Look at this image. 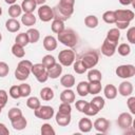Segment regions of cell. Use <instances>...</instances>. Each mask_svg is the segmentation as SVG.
Listing matches in <instances>:
<instances>
[{
  "label": "cell",
  "instance_id": "6da1fadb",
  "mask_svg": "<svg viewBox=\"0 0 135 135\" xmlns=\"http://www.w3.org/2000/svg\"><path fill=\"white\" fill-rule=\"evenodd\" d=\"M58 35V40L68 47H74L78 43V36L72 28H64Z\"/></svg>",
  "mask_w": 135,
  "mask_h": 135
},
{
  "label": "cell",
  "instance_id": "7a4b0ae2",
  "mask_svg": "<svg viewBox=\"0 0 135 135\" xmlns=\"http://www.w3.org/2000/svg\"><path fill=\"white\" fill-rule=\"evenodd\" d=\"M32 65L33 63L30 61V60H21L18 65H17V69L15 70V77L16 79L20 80V81H23V80H26L31 74V69H32Z\"/></svg>",
  "mask_w": 135,
  "mask_h": 135
},
{
  "label": "cell",
  "instance_id": "3957f363",
  "mask_svg": "<svg viewBox=\"0 0 135 135\" xmlns=\"http://www.w3.org/2000/svg\"><path fill=\"white\" fill-rule=\"evenodd\" d=\"M83 65L86 68V69H93L97 63H98V54L94 51H90V52H86L82 55V57L80 58Z\"/></svg>",
  "mask_w": 135,
  "mask_h": 135
},
{
  "label": "cell",
  "instance_id": "277c9868",
  "mask_svg": "<svg viewBox=\"0 0 135 135\" xmlns=\"http://www.w3.org/2000/svg\"><path fill=\"white\" fill-rule=\"evenodd\" d=\"M58 59L61 65L63 66H70L74 63L75 60V53L72 50H62L58 54Z\"/></svg>",
  "mask_w": 135,
  "mask_h": 135
},
{
  "label": "cell",
  "instance_id": "5b68a950",
  "mask_svg": "<svg viewBox=\"0 0 135 135\" xmlns=\"http://www.w3.org/2000/svg\"><path fill=\"white\" fill-rule=\"evenodd\" d=\"M54 109L50 105H40L37 110H34V114L37 118H40V119H44V120H47V119H51L53 116H54Z\"/></svg>",
  "mask_w": 135,
  "mask_h": 135
},
{
  "label": "cell",
  "instance_id": "8992f818",
  "mask_svg": "<svg viewBox=\"0 0 135 135\" xmlns=\"http://www.w3.org/2000/svg\"><path fill=\"white\" fill-rule=\"evenodd\" d=\"M115 72L120 78H131L135 75V66L133 64H122L119 65Z\"/></svg>",
  "mask_w": 135,
  "mask_h": 135
},
{
  "label": "cell",
  "instance_id": "52a82bcc",
  "mask_svg": "<svg viewBox=\"0 0 135 135\" xmlns=\"http://www.w3.org/2000/svg\"><path fill=\"white\" fill-rule=\"evenodd\" d=\"M38 17L40 18L41 21L43 22H49L52 19H54V14H53V8L49 5H40L38 8Z\"/></svg>",
  "mask_w": 135,
  "mask_h": 135
},
{
  "label": "cell",
  "instance_id": "ba28073f",
  "mask_svg": "<svg viewBox=\"0 0 135 135\" xmlns=\"http://www.w3.org/2000/svg\"><path fill=\"white\" fill-rule=\"evenodd\" d=\"M116 15V21H126L131 22L134 19V13L131 9H117L114 11Z\"/></svg>",
  "mask_w": 135,
  "mask_h": 135
},
{
  "label": "cell",
  "instance_id": "9c48e42d",
  "mask_svg": "<svg viewBox=\"0 0 135 135\" xmlns=\"http://www.w3.org/2000/svg\"><path fill=\"white\" fill-rule=\"evenodd\" d=\"M93 127L94 129L97 131V132H100V133H107L108 130L110 129V121L104 118V117H100V118H97L94 123H93Z\"/></svg>",
  "mask_w": 135,
  "mask_h": 135
},
{
  "label": "cell",
  "instance_id": "30bf717a",
  "mask_svg": "<svg viewBox=\"0 0 135 135\" xmlns=\"http://www.w3.org/2000/svg\"><path fill=\"white\" fill-rule=\"evenodd\" d=\"M132 122H133V117L130 113H121L118 116L117 124L121 129H129L132 126Z\"/></svg>",
  "mask_w": 135,
  "mask_h": 135
},
{
  "label": "cell",
  "instance_id": "8fae6325",
  "mask_svg": "<svg viewBox=\"0 0 135 135\" xmlns=\"http://www.w3.org/2000/svg\"><path fill=\"white\" fill-rule=\"evenodd\" d=\"M119 38H120V31H119L117 27H115V28H111V30L108 32L105 39H107L111 44H113L114 46L117 47Z\"/></svg>",
  "mask_w": 135,
  "mask_h": 135
},
{
  "label": "cell",
  "instance_id": "7c38bea8",
  "mask_svg": "<svg viewBox=\"0 0 135 135\" xmlns=\"http://www.w3.org/2000/svg\"><path fill=\"white\" fill-rule=\"evenodd\" d=\"M117 92H119L121 96H124V97L130 96L133 93V84L130 81H122L119 84Z\"/></svg>",
  "mask_w": 135,
  "mask_h": 135
},
{
  "label": "cell",
  "instance_id": "4fadbf2b",
  "mask_svg": "<svg viewBox=\"0 0 135 135\" xmlns=\"http://www.w3.org/2000/svg\"><path fill=\"white\" fill-rule=\"evenodd\" d=\"M56 122L58 126L60 127H66L71 123V114H65V113H61L58 112L56 114Z\"/></svg>",
  "mask_w": 135,
  "mask_h": 135
},
{
  "label": "cell",
  "instance_id": "5bb4252c",
  "mask_svg": "<svg viewBox=\"0 0 135 135\" xmlns=\"http://www.w3.org/2000/svg\"><path fill=\"white\" fill-rule=\"evenodd\" d=\"M47 75H49V78H52V79H56L58 78L61 73H62V65L60 63H55L54 65H52L51 68H49L47 70Z\"/></svg>",
  "mask_w": 135,
  "mask_h": 135
},
{
  "label": "cell",
  "instance_id": "9a60e30c",
  "mask_svg": "<svg viewBox=\"0 0 135 135\" xmlns=\"http://www.w3.org/2000/svg\"><path fill=\"white\" fill-rule=\"evenodd\" d=\"M115 52H116V46H114L107 39H104V41L101 45V53L107 57H111L115 54Z\"/></svg>",
  "mask_w": 135,
  "mask_h": 135
},
{
  "label": "cell",
  "instance_id": "2e32d148",
  "mask_svg": "<svg viewBox=\"0 0 135 135\" xmlns=\"http://www.w3.org/2000/svg\"><path fill=\"white\" fill-rule=\"evenodd\" d=\"M43 47L46 51H54L57 47V40L53 36H45L43 39Z\"/></svg>",
  "mask_w": 135,
  "mask_h": 135
},
{
  "label": "cell",
  "instance_id": "e0dca14e",
  "mask_svg": "<svg viewBox=\"0 0 135 135\" xmlns=\"http://www.w3.org/2000/svg\"><path fill=\"white\" fill-rule=\"evenodd\" d=\"M60 100L62 102H68L72 103L75 101V93L71 89H65L64 91L61 92L60 94Z\"/></svg>",
  "mask_w": 135,
  "mask_h": 135
},
{
  "label": "cell",
  "instance_id": "ac0fdd59",
  "mask_svg": "<svg viewBox=\"0 0 135 135\" xmlns=\"http://www.w3.org/2000/svg\"><path fill=\"white\" fill-rule=\"evenodd\" d=\"M92 128H93V123L90 118H81L78 122V129L80 130V132L88 133L92 130Z\"/></svg>",
  "mask_w": 135,
  "mask_h": 135
},
{
  "label": "cell",
  "instance_id": "d6986e66",
  "mask_svg": "<svg viewBox=\"0 0 135 135\" xmlns=\"http://www.w3.org/2000/svg\"><path fill=\"white\" fill-rule=\"evenodd\" d=\"M11 122H12L13 128L15 130H17V131H21V130L25 129V127L27 124V121H26L25 117H23V115L18 117V118H16V119H14V120H12Z\"/></svg>",
  "mask_w": 135,
  "mask_h": 135
},
{
  "label": "cell",
  "instance_id": "ffe728a7",
  "mask_svg": "<svg viewBox=\"0 0 135 135\" xmlns=\"http://www.w3.org/2000/svg\"><path fill=\"white\" fill-rule=\"evenodd\" d=\"M5 27L8 32L11 33H16L17 31L20 30V23L18 20H16L15 18H11L5 22Z\"/></svg>",
  "mask_w": 135,
  "mask_h": 135
},
{
  "label": "cell",
  "instance_id": "44dd1931",
  "mask_svg": "<svg viewBox=\"0 0 135 135\" xmlns=\"http://www.w3.org/2000/svg\"><path fill=\"white\" fill-rule=\"evenodd\" d=\"M117 93H118L117 92V89H116V86L114 84H107L105 88H104V90H103V94H104L105 98H108V99H114V98H116Z\"/></svg>",
  "mask_w": 135,
  "mask_h": 135
},
{
  "label": "cell",
  "instance_id": "7402d4cb",
  "mask_svg": "<svg viewBox=\"0 0 135 135\" xmlns=\"http://www.w3.org/2000/svg\"><path fill=\"white\" fill-rule=\"evenodd\" d=\"M21 22L25 26H32L36 23V17L33 13H24V15L21 17Z\"/></svg>",
  "mask_w": 135,
  "mask_h": 135
},
{
  "label": "cell",
  "instance_id": "603a6c76",
  "mask_svg": "<svg viewBox=\"0 0 135 135\" xmlns=\"http://www.w3.org/2000/svg\"><path fill=\"white\" fill-rule=\"evenodd\" d=\"M60 83L65 89H71L75 84V77L73 75H71V74H66V75H64V76L61 77Z\"/></svg>",
  "mask_w": 135,
  "mask_h": 135
},
{
  "label": "cell",
  "instance_id": "cb8c5ba5",
  "mask_svg": "<svg viewBox=\"0 0 135 135\" xmlns=\"http://www.w3.org/2000/svg\"><path fill=\"white\" fill-rule=\"evenodd\" d=\"M36 2L34 0H23L21 3V8L24 13H33L36 8Z\"/></svg>",
  "mask_w": 135,
  "mask_h": 135
},
{
  "label": "cell",
  "instance_id": "d4e9b609",
  "mask_svg": "<svg viewBox=\"0 0 135 135\" xmlns=\"http://www.w3.org/2000/svg\"><path fill=\"white\" fill-rule=\"evenodd\" d=\"M40 97L44 101H50V100H52L54 98V91L51 88L45 86V88L41 89V91H40Z\"/></svg>",
  "mask_w": 135,
  "mask_h": 135
},
{
  "label": "cell",
  "instance_id": "484cf974",
  "mask_svg": "<svg viewBox=\"0 0 135 135\" xmlns=\"http://www.w3.org/2000/svg\"><path fill=\"white\" fill-rule=\"evenodd\" d=\"M77 93L79 96L81 97H84L89 94V82L86 81H80L78 84H77Z\"/></svg>",
  "mask_w": 135,
  "mask_h": 135
},
{
  "label": "cell",
  "instance_id": "4316f807",
  "mask_svg": "<svg viewBox=\"0 0 135 135\" xmlns=\"http://www.w3.org/2000/svg\"><path fill=\"white\" fill-rule=\"evenodd\" d=\"M64 21H61V20H58V19H53V22L51 24V28H52V32L55 33V34H59L60 32H62L64 30Z\"/></svg>",
  "mask_w": 135,
  "mask_h": 135
},
{
  "label": "cell",
  "instance_id": "83f0119b",
  "mask_svg": "<svg viewBox=\"0 0 135 135\" xmlns=\"http://www.w3.org/2000/svg\"><path fill=\"white\" fill-rule=\"evenodd\" d=\"M88 79L89 81H101L102 79V75L100 73L99 70H96V69H91L88 73Z\"/></svg>",
  "mask_w": 135,
  "mask_h": 135
},
{
  "label": "cell",
  "instance_id": "f1b7e54d",
  "mask_svg": "<svg viewBox=\"0 0 135 135\" xmlns=\"http://www.w3.org/2000/svg\"><path fill=\"white\" fill-rule=\"evenodd\" d=\"M101 91V81H91L89 82V94L97 95Z\"/></svg>",
  "mask_w": 135,
  "mask_h": 135
},
{
  "label": "cell",
  "instance_id": "f546056e",
  "mask_svg": "<svg viewBox=\"0 0 135 135\" xmlns=\"http://www.w3.org/2000/svg\"><path fill=\"white\" fill-rule=\"evenodd\" d=\"M21 13H22L21 6L18 5V4H16V3L11 4V6L8 7V15H9L12 18H15V19H16L17 17H19V16L21 15Z\"/></svg>",
  "mask_w": 135,
  "mask_h": 135
},
{
  "label": "cell",
  "instance_id": "4dcf8cb0",
  "mask_svg": "<svg viewBox=\"0 0 135 135\" xmlns=\"http://www.w3.org/2000/svg\"><path fill=\"white\" fill-rule=\"evenodd\" d=\"M98 18L95 15H89L84 18V24L89 28H95L98 25Z\"/></svg>",
  "mask_w": 135,
  "mask_h": 135
},
{
  "label": "cell",
  "instance_id": "1f68e13d",
  "mask_svg": "<svg viewBox=\"0 0 135 135\" xmlns=\"http://www.w3.org/2000/svg\"><path fill=\"white\" fill-rule=\"evenodd\" d=\"M26 34H27V37H28V40L31 43H36L40 38V33L36 28H30L26 32Z\"/></svg>",
  "mask_w": 135,
  "mask_h": 135
},
{
  "label": "cell",
  "instance_id": "d6a6232c",
  "mask_svg": "<svg viewBox=\"0 0 135 135\" xmlns=\"http://www.w3.org/2000/svg\"><path fill=\"white\" fill-rule=\"evenodd\" d=\"M15 41H16L15 43H17V44H19V45H21L23 47L30 43V40H28V37H27V34L26 33H20V34H18L17 37H16V39H15Z\"/></svg>",
  "mask_w": 135,
  "mask_h": 135
},
{
  "label": "cell",
  "instance_id": "836d02e7",
  "mask_svg": "<svg viewBox=\"0 0 135 135\" xmlns=\"http://www.w3.org/2000/svg\"><path fill=\"white\" fill-rule=\"evenodd\" d=\"M12 53L15 57L17 58H23L24 55H25V51H24V47L15 43L13 46H12Z\"/></svg>",
  "mask_w": 135,
  "mask_h": 135
},
{
  "label": "cell",
  "instance_id": "e575fe53",
  "mask_svg": "<svg viewBox=\"0 0 135 135\" xmlns=\"http://www.w3.org/2000/svg\"><path fill=\"white\" fill-rule=\"evenodd\" d=\"M45 71H46V68H45L42 63H36V64H33V65H32V69H31V73H32L35 77L39 76L40 74H42V73L45 72Z\"/></svg>",
  "mask_w": 135,
  "mask_h": 135
},
{
  "label": "cell",
  "instance_id": "d590c367",
  "mask_svg": "<svg viewBox=\"0 0 135 135\" xmlns=\"http://www.w3.org/2000/svg\"><path fill=\"white\" fill-rule=\"evenodd\" d=\"M102 19L104 22L107 23H115L116 21V15H115V12L114 11H107L105 13H103L102 15Z\"/></svg>",
  "mask_w": 135,
  "mask_h": 135
},
{
  "label": "cell",
  "instance_id": "8d00e7d4",
  "mask_svg": "<svg viewBox=\"0 0 135 135\" xmlns=\"http://www.w3.org/2000/svg\"><path fill=\"white\" fill-rule=\"evenodd\" d=\"M26 105L32 110H37L41 105V103L37 97H30L26 101Z\"/></svg>",
  "mask_w": 135,
  "mask_h": 135
},
{
  "label": "cell",
  "instance_id": "74e56055",
  "mask_svg": "<svg viewBox=\"0 0 135 135\" xmlns=\"http://www.w3.org/2000/svg\"><path fill=\"white\" fill-rule=\"evenodd\" d=\"M45 68H46V70L49 69V68H51L52 65H54L55 63H56V60H55V58H54V56H52V55H45L43 58H42V62H41Z\"/></svg>",
  "mask_w": 135,
  "mask_h": 135
},
{
  "label": "cell",
  "instance_id": "f35d334b",
  "mask_svg": "<svg viewBox=\"0 0 135 135\" xmlns=\"http://www.w3.org/2000/svg\"><path fill=\"white\" fill-rule=\"evenodd\" d=\"M7 116H8V119L12 121V120H14V119H16V118L22 116V111H21L19 108H12V109L8 111Z\"/></svg>",
  "mask_w": 135,
  "mask_h": 135
},
{
  "label": "cell",
  "instance_id": "ab89813d",
  "mask_svg": "<svg viewBox=\"0 0 135 135\" xmlns=\"http://www.w3.org/2000/svg\"><path fill=\"white\" fill-rule=\"evenodd\" d=\"M117 52L119 55L121 56H128L130 53H131V47L129 44L127 43H121L118 45V49H117Z\"/></svg>",
  "mask_w": 135,
  "mask_h": 135
},
{
  "label": "cell",
  "instance_id": "60d3db41",
  "mask_svg": "<svg viewBox=\"0 0 135 135\" xmlns=\"http://www.w3.org/2000/svg\"><path fill=\"white\" fill-rule=\"evenodd\" d=\"M19 91H20V96L21 97H27L31 94V85L27 83H21L19 85Z\"/></svg>",
  "mask_w": 135,
  "mask_h": 135
},
{
  "label": "cell",
  "instance_id": "b9f144b4",
  "mask_svg": "<svg viewBox=\"0 0 135 135\" xmlns=\"http://www.w3.org/2000/svg\"><path fill=\"white\" fill-rule=\"evenodd\" d=\"M90 102H91L92 104H94L99 111L103 109L104 103H105V102H104V99H103L102 97H100V96H96V97H94Z\"/></svg>",
  "mask_w": 135,
  "mask_h": 135
},
{
  "label": "cell",
  "instance_id": "7bdbcfd3",
  "mask_svg": "<svg viewBox=\"0 0 135 135\" xmlns=\"http://www.w3.org/2000/svg\"><path fill=\"white\" fill-rule=\"evenodd\" d=\"M74 71L77 73V74H83L88 69L83 65V63H82V61H81V59H79V60H77L76 62H74Z\"/></svg>",
  "mask_w": 135,
  "mask_h": 135
},
{
  "label": "cell",
  "instance_id": "ee69618b",
  "mask_svg": "<svg viewBox=\"0 0 135 135\" xmlns=\"http://www.w3.org/2000/svg\"><path fill=\"white\" fill-rule=\"evenodd\" d=\"M41 134L42 135H55V130L50 123H44L41 127Z\"/></svg>",
  "mask_w": 135,
  "mask_h": 135
},
{
  "label": "cell",
  "instance_id": "f6af8a7d",
  "mask_svg": "<svg viewBox=\"0 0 135 135\" xmlns=\"http://www.w3.org/2000/svg\"><path fill=\"white\" fill-rule=\"evenodd\" d=\"M98 112H99V110H98L94 104H92L91 102H89L88 108H86V110L84 111V114H85L86 116H95V115L98 114Z\"/></svg>",
  "mask_w": 135,
  "mask_h": 135
},
{
  "label": "cell",
  "instance_id": "bcb514c9",
  "mask_svg": "<svg viewBox=\"0 0 135 135\" xmlns=\"http://www.w3.org/2000/svg\"><path fill=\"white\" fill-rule=\"evenodd\" d=\"M8 93H9V96L12 98H14V99H18V98L21 97L20 96V91H19V85H13V86H11Z\"/></svg>",
  "mask_w": 135,
  "mask_h": 135
},
{
  "label": "cell",
  "instance_id": "7dc6e473",
  "mask_svg": "<svg viewBox=\"0 0 135 135\" xmlns=\"http://www.w3.org/2000/svg\"><path fill=\"white\" fill-rule=\"evenodd\" d=\"M127 39H128V41L130 43H132V44L135 43V27L134 26H132V27H130L128 30V32H127Z\"/></svg>",
  "mask_w": 135,
  "mask_h": 135
},
{
  "label": "cell",
  "instance_id": "c3c4849f",
  "mask_svg": "<svg viewBox=\"0 0 135 135\" xmlns=\"http://www.w3.org/2000/svg\"><path fill=\"white\" fill-rule=\"evenodd\" d=\"M8 72H9V68H8L7 63L3 62V61H0V77L7 76Z\"/></svg>",
  "mask_w": 135,
  "mask_h": 135
},
{
  "label": "cell",
  "instance_id": "681fc988",
  "mask_svg": "<svg viewBox=\"0 0 135 135\" xmlns=\"http://www.w3.org/2000/svg\"><path fill=\"white\" fill-rule=\"evenodd\" d=\"M58 112L65 113V114H71V112H72L71 103H68V102H62V103L59 105V111H58Z\"/></svg>",
  "mask_w": 135,
  "mask_h": 135
},
{
  "label": "cell",
  "instance_id": "f907efd6",
  "mask_svg": "<svg viewBox=\"0 0 135 135\" xmlns=\"http://www.w3.org/2000/svg\"><path fill=\"white\" fill-rule=\"evenodd\" d=\"M88 104H89L88 101H84V100H78V101H76V109H77L79 112L84 113V111H85L86 108H88Z\"/></svg>",
  "mask_w": 135,
  "mask_h": 135
},
{
  "label": "cell",
  "instance_id": "816d5d0a",
  "mask_svg": "<svg viewBox=\"0 0 135 135\" xmlns=\"http://www.w3.org/2000/svg\"><path fill=\"white\" fill-rule=\"evenodd\" d=\"M127 105L131 112V114H135V97H130L127 100Z\"/></svg>",
  "mask_w": 135,
  "mask_h": 135
},
{
  "label": "cell",
  "instance_id": "f5cc1de1",
  "mask_svg": "<svg viewBox=\"0 0 135 135\" xmlns=\"http://www.w3.org/2000/svg\"><path fill=\"white\" fill-rule=\"evenodd\" d=\"M7 102V93L5 90H0V105L3 108Z\"/></svg>",
  "mask_w": 135,
  "mask_h": 135
},
{
  "label": "cell",
  "instance_id": "db71d44e",
  "mask_svg": "<svg viewBox=\"0 0 135 135\" xmlns=\"http://www.w3.org/2000/svg\"><path fill=\"white\" fill-rule=\"evenodd\" d=\"M115 24L117 26L118 30H126L129 25H130V22H126V21H115Z\"/></svg>",
  "mask_w": 135,
  "mask_h": 135
},
{
  "label": "cell",
  "instance_id": "11a10c76",
  "mask_svg": "<svg viewBox=\"0 0 135 135\" xmlns=\"http://www.w3.org/2000/svg\"><path fill=\"white\" fill-rule=\"evenodd\" d=\"M36 79L39 81V82H41V83H43V82H45L47 79H49V75H47V71H45V72H43L42 74H40L39 76H37L36 77Z\"/></svg>",
  "mask_w": 135,
  "mask_h": 135
},
{
  "label": "cell",
  "instance_id": "9f6ffc18",
  "mask_svg": "<svg viewBox=\"0 0 135 135\" xmlns=\"http://www.w3.org/2000/svg\"><path fill=\"white\" fill-rule=\"evenodd\" d=\"M8 133H9V131L5 127V124L0 122V135H8Z\"/></svg>",
  "mask_w": 135,
  "mask_h": 135
},
{
  "label": "cell",
  "instance_id": "6f0895ef",
  "mask_svg": "<svg viewBox=\"0 0 135 135\" xmlns=\"http://www.w3.org/2000/svg\"><path fill=\"white\" fill-rule=\"evenodd\" d=\"M133 1L134 0H119L120 4H122V5H129V4L133 3Z\"/></svg>",
  "mask_w": 135,
  "mask_h": 135
},
{
  "label": "cell",
  "instance_id": "680465c9",
  "mask_svg": "<svg viewBox=\"0 0 135 135\" xmlns=\"http://www.w3.org/2000/svg\"><path fill=\"white\" fill-rule=\"evenodd\" d=\"M34 1L36 2V4L42 5V4H44V3H45V1H46V0H34Z\"/></svg>",
  "mask_w": 135,
  "mask_h": 135
},
{
  "label": "cell",
  "instance_id": "91938a15",
  "mask_svg": "<svg viewBox=\"0 0 135 135\" xmlns=\"http://www.w3.org/2000/svg\"><path fill=\"white\" fill-rule=\"evenodd\" d=\"M4 1H5L7 4H14V3H15L17 0H4Z\"/></svg>",
  "mask_w": 135,
  "mask_h": 135
},
{
  "label": "cell",
  "instance_id": "94428289",
  "mask_svg": "<svg viewBox=\"0 0 135 135\" xmlns=\"http://www.w3.org/2000/svg\"><path fill=\"white\" fill-rule=\"evenodd\" d=\"M2 15V8H1V6H0V16Z\"/></svg>",
  "mask_w": 135,
  "mask_h": 135
},
{
  "label": "cell",
  "instance_id": "6125c7cd",
  "mask_svg": "<svg viewBox=\"0 0 135 135\" xmlns=\"http://www.w3.org/2000/svg\"><path fill=\"white\" fill-rule=\"evenodd\" d=\"M1 40H2V35H1V33H0V42H1Z\"/></svg>",
  "mask_w": 135,
  "mask_h": 135
},
{
  "label": "cell",
  "instance_id": "be15d7a7",
  "mask_svg": "<svg viewBox=\"0 0 135 135\" xmlns=\"http://www.w3.org/2000/svg\"><path fill=\"white\" fill-rule=\"evenodd\" d=\"M1 112H2V107L0 105V113H1Z\"/></svg>",
  "mask_w": 135,
  "mask_h": 135
}]
</instances>
